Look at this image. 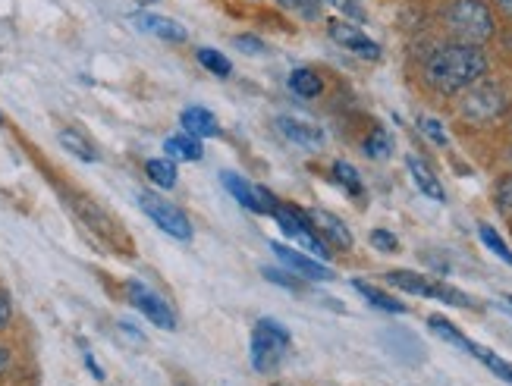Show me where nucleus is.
I'll return each instance as SVG.
<instances>
[{
	"mask_svg": "<svg viewBox=\"0 0 512 386\" xmlns=\"http://www.w3.org/2000/svg\"><path fill=\"white\" fill-rule=\"evenodd\" d=\"M487 76V57L475 44H443L425 63V79L440 95H459Z\"/></svg>",
	"mask_w": 512,
	"mask_h": 386,
	"instance_id": "1",
	"label": "nucleus"
},
{
	"mask_svg": "<svg viewBox=\"0 0 512 386\" xmlns=\"http://www.w3.org/2000/svg\"><path fill=\"white\" fill-rule=\"evenodd\" d=\"M447 29L462 44H475V48H481L484 41L494 38L497 22L484 0H453L447 7Z\"/></svg>",
	"mask_w": 512,
	"mask_h": 386,
	"instance_id": "2",
	"label": "nucleus"
},
{
	"mask_svg": "<svg viewBox=\"0 0 512 386\" xmlns=\"http://www.w3.org/2000/svg\"><path fill=\"white\" fill-rule=\"evenodd\" d=\"M289 343H293V336H289V330L283 324L271 321V317H261L252 330V365H255V371H261V374L277 371Z\"/></svg>",
	"mask_w": 512,
	"mask_h": 386,
	"instance_id": "3",
	"label": "nucleus"
},
{
	"mask_svg": "<svg viewBox=\"0 0 512 386\" xmlns=\"http://www.w3.org/2000/svg\"><path fill=\"white\" fill-rule=\"evenodd\" d=\"M459 110H462V117L469 123H478V126L494 123V120L503 117V110H506V92L500 85L481 79V82L469 85L462 92Z\"/></svg>",
	"mask_w": 512,
	"mask_h": 386,
	"instance_id": "4",
	"label": "nucleus"
},
{
	"mask_svg": "<svg viewBox=\"0 0 512 386\" xmlns=\"http://www.w3.org/2000/svg\"><path fill=\"white\" fill-rule=\"evenodd\" d=\"M387 283L396 286V289H403V292H409V295H421V299H437V302H447V305H456V308H472L475 305L462 289L447 286V283H440V280H431V277L412 274V270H390Z\"/></svg>",
	"mask_w": 512,
	"mask_h": 386,
	"instance_id": "5",
	"label": "nucleus"
},
{
	"mask_svg": "<svg viewBox=\"0 0 512 386\" xmlns=\"http://www.w3.org/2000/svg\"><path fill=\"white\" fill-rule=\"evenodd\" d=\"M274 214V220H277V226L280 230L293 239V242H299L305 252L311 255V258H327L330 252H327V242L315 233V226H311V220H308V214H302L299 208H286V204H280L277 201V208L271 211Z\"/></svg>",
	"mask_w": 512,
	"mask_h": 386,
	"instance_id": "6",
	"label": "nucleus"
},
{
	"mask_svg": "<svg viewBox=\"0 0 512 386\" xmlns=\"http://www.w3.org/2000/svg\"><path fill=\"white\" fill-rule=\"evenodd\" d=\"M139 201V208L161 226V230L173 239H180V242H189L192 239V220L186 217V211L176 208L173 201L161 198V195H154V192H139L136 195Z\"/></svg>",
	"mask_w": 512,
	"mask_h": 386,
	"instance_id": "7",
	"label": "nucleus"
},
{
	"mask_svg": "<svg viewBox=\"0 0 512 386\" xmlns=\"http://www.w3.org/2000/svg\"><path fill=\"white\" fill-rule=\"evenodd\" d=\"M126 292H129V302L136 305L154 327H161V330H176V314L170 311V305L161 299L158 292L148 289V286L139 283V280L126 283Z\"/></svg>",
	"mask_w": 512,
	"mask_h": 386,
	"instance_id": "8",
	"label": "nucleus"
},
{
	"mask_svg": "<svg viewBox=\"0 0 512 386\" xmlns=\"http://www.w3.org/2000/svg\"><path fill=\"white\" fill-rule=\"evenodd\" d=\"M220 179H224L227 192L242 204V208H249V211H255V214H271V211L277 208V198H274L271 192L261 189V186L246 183V179H242V176H236V173L224 170V173H220Z\"/></svg>",
	"mask_w": 512,
	"mask_h": 386,
	"instance_id": "9",
	"label": "nucleus"
},
{
	"mask_svg": "<svg viewBox=\"0 0 512 386\" xmlns=\"http://www.w3.org/2000/svg\"><path fill=\"white\" fill-rule=\"evenodd\" d=\"M330 38L340 44L343 51L355 54V57H362V60H381V44L371 41L359 26H349V22H330L327 26Z\"/></svg>",
	"mask_w": 512,
	"mask_h": 386,
	"instance_id": "10",
	"label": "nucleus"
},
{
	"mask_svg": "<svg viewBox=\"0 0 512 386\" xmlns=\"http://www.w3.org/2000/svg\"><path fill=\"white\" fill-rule=\"evenodd\" d=\"M271 252L293 270V274H299V277H305V280H333V274H330V267H324L318 258H308V255H302V252H293V248H286V245H280V242H271Z\"/></svg>",
	"mask_w": 512,
	"mask_h": 386,
	"instance_id": "11",
	"label": "nucleus"
},
{
	"mask_svg": "<svg viewBox=\"0 0 512 386\" xmlns=\"http://www.w3.org/2000/svg\"><path fill=\"white\" fill-rule=\"evenodd\" d=\"M308 220H311V226H315V233H318L327 245H333V248H352V233H349V226H346L340 217H333V214H327V211H311Z\"/></svg>",
	"mask_w": 512,
	"mask_h": 386,
	"instance_id": "12",
	"label": "nucleus"
},
{
	"mask_svg": "<svg viewBox=\"0 0 512 386\" xmlns=\"http://www.w3.org/2000/svg\"><path fill=\"white\" fill-rule=\"evenodd\" d=\"M132 22H136V26H139L142 32H148V35H154V38H161V41H170V44H183V41L189 38L180 22H173V19H167V16L136 13V16H132Z\"/></svg>",
	"mask_w": 512,
	"mask_h": 386,
	"instance_id": "13",
	"label": "nucleus"
},
{
	"mask_svg": "<svg viewBox=\"0 0 512 386\" xmlns=\"http://www.w3.org/2000/svg\"><path fill=\"white\" fill-rule=\"evenodd\" d=\"M277 129H280L293 145H299V148H321V145H324V132H321L318 126L296 120V117H280V120H277Z\"/></svg>",
	"mask_w": 512,
	"mask_h": 386,
	"instance_id": "14",
	"label": "nucleus"
},
{
	"mask_svg": "<svg viewBox=\"0 0 512 386\" xmlns=\"http://www.w3.org/2000/svg\"><path fill=\"white\" fill-rule=\"evenodd\" d=\"M406 167H409L412 183L418 186V192H421V195H428L431 201H447V192H443L440 179L434 176V170H431L425 161H421V157L409 154V157H406Z\"/></svg>",
	"mask_w": 512,
	"mask_h": 386,
	"instance_id": "15",
	"label": "nucleus"
},
{
	"mask_svg": "<svg viewBox=\"0 0 512 386\" xmlns=\"http://www.w3.org/2000/svg\"><path fill=\"white\" fill-rule=\"evenodd\" d=\"M180 123H183V129H186L189 135H195V139H211V135H217V132H220L214 113H211L208 107H198V104L183 110Z\"/></svg>",
	"mask_w": 512,
	"mask_h": 386,
	"instance_id": "16",
	"label": "nucleus"
},
{
	"mask_svg": "<svg viewBox=\"0 0 512 386\" xmlns=\"http://www.w3.org/2000/svg\"><path fill=\"white\" fill-rule=\"evenodd\" d=\"M164 151H167L170 161H202V157H205L202 142H198L195 135H189V132L170 135V139L164 142Z\"/></svg>",
	"mask_w": 512,
	"mask_h": 386,
	"instance_id": "17",
	"label": "nucleus"
},
{
	"mask_svg": "<svg viewBox=\"0 0 512 386\" xmlns=\"http://www.w3.org/2000/svg\"><path fill=\"white\" fill-rule=\"evenodd\" d=\"M57 142H60L66 151H70V154H76L79 161H88V164H95V161H98V151H95V145L88 142L82 132H76V129H60Z\"/></svg>",
	"mask_w": 512,
	"mask_h": 386,
	"instance_id": "18",
	"label": "nucleus"
},
{
	"mask_svg": "<svg viewBox=\"0 0 512 386\" xmlns=\"http://www.w3.org/2000/svg\"><path fill=\"white\" fill-rule=\"evenodd\" d=\"M352 286H355V292H359V295H365V299H368L374 308H381V311H387V314H406V305H403V302H396L393 295H387L384 289H377V286H371V283H362V280H355Z\"/></svg>",
	"mask_w": 512,
	"mask_h": 386,
	"instance_id": "19",
	"label": "nucleus"
},
{
	"mask_svg": "<svg viewBox=\"0 0 512 386\" xmlns=\"http://www.w3.org/2000/svg\"><path fill=\"white\" fill-rule=\"evenodd\" d=\"M289 88H293V95H299V98H318L324 92V82L315 70H305L302 66V70L289 73Z\"/></svg>",
	"mask_w": 512,
	"mask_h": 386,
	"instance_id": "20",
	"label": "nucleus"
},
{
	"mask_svg": "<svg viewBox=\"0 0 512 386\" xmlns=\"http://www.w3.org/2000/svg\"><path fill=\"white\" fill-rule=\"evenodd\" d=\"M428 327L443 339V343H450V346H459V349H465V352H472V346H475L469 336H462V333L447 321V317H440V314H431V317H428Z\"/></svg>",
	"mask_w": 512,
	"mask_h": 386,
	"instance_id": "21",
	"label": "nucleus"
},
{
	"mask_svg": "<svg viewBox=\"0 0 512 386\" xmlns=\"http://www.w3.org/2000/svg\"><path fill=\"white\" fill-rule=\"evenodd\" d=\"M145 173L154 186H161V189H173L176 186V167L170 157H151V161L145 164Z\"/></svg>",
	"mask_w": 512,
	"mask_h": 386,
	"instance_id": "22",
	"label": "nucleus"
},
{
	"mask_svg": "<svg viewBox=\"0 0 512 386\" xmlns=\"http://www.w3.org/2000/svg\"><path fill=\"white\" fill-rule=\"evenodd\" d=\"M469 355H475L478 361H484V365L487 368H491L500 380H506V383H512V365H509V361L506 358H500V355H494L491 349H484V346H472V352Z\"/></svg>",
	"mask_w": 512,
	"mask_h": 386,
	"instance_id": "23",
	"label": "nucleus"
},
{
	"mask_svg": "<svg viewBox=\"0 0 512 386\" xmlns=\"http://www.w3.org/2000/svg\"><path fill=\"white\" fill-rule=\"evenodd\" d=\"M478 236H481V242H484L487 248H491V252H494L503 264H509V267H512V252H509V245L500 239V233L494 230L491 223H481V226H478Z\"/></svg>",
	"mask_w": 512,
	"mask_h": 386,
	"instance_id": "24",
	"label": "nucleus"
},
{
	"mask_svg": "<svg viewBox=\"0 0 512 386\" xmlns=\"http://www.w3.org/2000/svg\"><path fill=\"white\" fill-rule=\"evenodd\" d=\"M365 154L368 157H374V161H384V157L393 151V142H390V135H387V129H381V126H377V129H371L368 132V139H365Z\"/></svg>",
	"mask_w": 512,
	"mask_h": 386,
	"instance_id": "25",
	"label": "nucleus"
},
{
	"mask_svg": "<svg viewBox=\"0 0 512 386\" xmlns=\"http://www.w3.org/2000/svg\"><path fill=\"white\" fill-rule=\"evenodd\" d=\"M198 63H202L208 73L220 76V79H227L233 73V63L224 54H220V51H214V48H202V51H198Z\"/></svg>",
	"mask_w": 512,
	"mask_h": 386,
	"instance_id": "26",
	"label": "nucleus"
},
{
	"mask_svg": "<svg viewBox=\"0 0 512 386\" xmlns=\"http://www.w3.org/2000/svg\"><path fill=\"white\" fill-rule=\"evenodd\" d=\"M333 176H337V183H340L349 195L359 198V195L365 192V189H362V176H359V170H355L352 164L337 161V164H333Z\"/></svg>",
	"mask_w": 512,
	"mask_h": 386,
	"instance_id": "27",
	"label": "nucleus"
},
{
	"mask_svg": "<svg viewBox=\"0 0 512 386\" xmlns=\"http://www.w3.org/2000/svg\"><path fill=\"white\" fill-rule=\"evenodd\" d=\"M418 126H421V132H425L434 145H447V142H450V135H447V129L440 126V120H434V117H421Z\"/></svg>",
	"mask_w": 512,
	"mask_h": 386,
	"instance_id": "28",
	"label": "nucleus"
},
{
	"mask_svg": "<svg viewBox=\"0 0 512 386\" xmlns=\"http://www.w3.org/2000/svg\"><path fill=\"white\" fill-rule=\"evenodd\" d=\"M371 245L377 248V252H384V255H393L396 248H399V239L387 230H374L371 233Z\"/></svg>",
	"mask_w": 512,
	"mask_h": 386,
	"instance_id": "29",
	"label": "nucleus"
},
{
	"mask_svg": "<svg viewBox=\"0 0 512 386\" xmlns=\"http://www.w3.org/2000/svg\"><path fill=\"white\" fill-rule=\"evenodd\" d=\"M324 4H330L333 10H340L349 19H365V10L359 7V0H324Z\"/></svg>",
	"mask_w": 512,
	"mask_h": 386,
	"instance_id": "30",
	"label": "nucleus"
},
{
	"mask_svg": "<svg viewBox=\"0 0 512 386\" xmlns=\"http://www.w3.org/2000/svg\"><path fill=\"white\" fill-rule=\"evenodd\" d=\"M497 208L512 220V176L503 179V183L497 186Z\"/></svg>",
	"mask_w": 512,
	"mask_h": 386,
	"instance_id": "31",
	"label": "nucleus"
},
{
	"mask_svg": "<svg viewBox=\"0 0 512 386\" xmlns=\"http://www.w3.org/2000/svg\"><path fill=\"white\" fill-rule=\"evenodd\" d=\"M261 274L271 280V283H280V286H286V289H302V283L299 280H289V274H283V270H274V267H261Z\"/></svg>",
	"mask_w": 512,
	"mask_h": 386,
	"instance_id": "32",
	"label": "nucleus"
},
{
	"mask_svg": "<svg viewBox=\"0 0 512 386\" xmlns=\"http://www.w3.org/2000/svg\"><path fill=\"white\" fill-rule=\"evenodd\" d=\"M236 48H242L246 54H264V41H258L252 35H239L236 38Z\"/></svg>",
	"mask_w": 512,
	"mask_h": 386,
	"instance_id": "33",
	"label": "nucleus"
},
{
	"mask_svg": "<svg viewBox=\"0 0 512 386\" xmlns=\"http://www.w3.org/2000/svg\"><path fill=\"white\" fill-rule=\"evenodd\" d=\"M10 317H13V302L7 292H0V330L10 324Z\"/></svg>",
	"mask_w": 512,
	"mask_h": 386,
	"instance_id": "34",
	"label": "nucleus"
},
{
	"mask_svg": "<svg viewBox=\"0 0 512 386\" xmlns=\"http://www.w3.org/2000/svg\"><path fill=\"white\" fill-rule=\"evenodd\" d=\"M497 4H500V10H503V13H509V16H512V0H497Z\"/></svg>",
	"mask_w": 512,
	"mask_h": 386,
	"instance_id": "35",
	"label": "nucleus"
},
{
	"mask_svg": "<svg viewBox=\"0 0 512 386\" xmlns=\"http://www.w3.org/2000/svg\"><path fill=\"white\" fill-rule=\"evenodd\" d=\"M7 361H10L7 349H0V371H4V368H7Z\"/></svg>",
	"mask_w": 512,
	"mask_h": 386,
	"instance_id": "36",
	"label": "nucleus"
},
{
	"mask_svg": "<svg viewBox=\"0 0 512 386\" xmlns=\"http://www.w3.org/2000/svg\"><path fill=\"white\" fill-rule=\"evenodd\" d=\"M503 302H506V308L512 311V295H503Z\"/></svg>",
	"mask_w": 512,
	"mask_h": 386,
	"instance_id": "37",
	"label": "nucleus"
},
{
	"mask_svg": "<svg viewBox=\"0 0 512 386\" xmlns=\"http://www.w3.org/2000/svg\"><path fill=\"white\" fill-rule=\"evenodd\" d=\"M145 4H151V0H145Z\"/></svg>",
	"mask_w": 512,
	"mask_h": 386,
	"instance_id": "38",
	"label": "nucleus"
},
{
	"mask_svg": "<svg viewBox=\"0 0 512 386\" xmlns=\"http://www.w3.org/2000/svg\"><path fill=\"white\" fill-rule=\"evenodd\" d=\"M509 157H512V151H509Z\"/></svg>",
	"mask_w": 512,
	"mask_h": 386,
	"instance_id": "39",
	"label": "nucleus"
}]
</instances>
